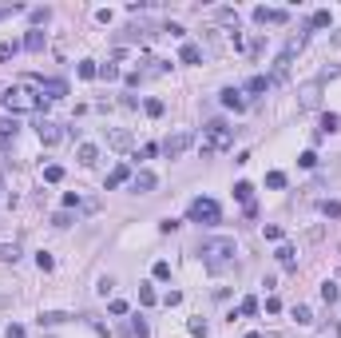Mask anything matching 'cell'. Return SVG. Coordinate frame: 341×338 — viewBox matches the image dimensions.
Here are the masks:
<instances>
[{
  "instance_id": "1",
  "label": "cell",
  "mask_w": 341,
  "mask_h": 338,
  "mask_svg": "<svg viewBox=\"0 0 341 338\" xmlns=\"http://www.w3.org/2000/svg\"><path fill=\"white\" fill-rule=\"evenodd\" d=\"M234 255H238V247L234 239H203L198 243V259H203V267L207 271H226V267H234Z\"/></svg>"
},
{
  "instance_id": "2",
  "label": "cell",
  "mask_w": 341,
  "mask_h": 338,
  "mask_svg": "<svg viewBox=\"0 0 341 338\" xmlns=\"http://www.w3.org/2000/svg\"><path fill=\"white\" fill-rule=\"evenodd\" d=\"M0 108L4 111H24V116H28V111H44L48 108V100L40 92H32V88H24V84H16V88H8V92L0 96Z\"/></svg>"
},
{
  "instance_id": "3",
  "label": "cell",
  "mask_w": 341,
  "mask_h": 338,
  "mask_svg": "<svg viewBox=\"0 0 341 338\" xmlns=\"http://www.w3.org/2000/svg\"><path fill=\"white\" fill-rule=\"evenodd\" d=\"M306 40H310V32H294V36L286 40L282 52H278V60H274V76H270V80H282L286 72H290V64H294V56L306 48Z\"/></svg>"
},
{
  "instance_id": "4",
  "label": "cell",
  "mask_w": 341,
  "mask_h": 338,
  "mask_svg": "<svg viewBox=\"0 0 341 338\" xmlns=\"http://www.w3.org/2000/svg\"><path fill=\"white\" fill-rule=\"evenodd\" d=\"M187 219H191V223H198V227H214V223L223 219V207H218L214 199H203V195H198V199L187 207Z\"/></svg>"
},
{
  "instance_id": "5",
  "label": "cell",
  "mask_w": 341,
  "mask_h": 338,
  "mask_svg": "<svg viewBox=\"0 0 341 338\" xmlns=\"http://www.w3.org/2000/svg\"><path fill=\"white\" fill-rule=\"evenodd\" d=\"M207 136H210V139L203 143V155L223 152V147H230V143H234V132H230L223 120H210V123H207Z\"/></svg>"
},
{
  "instance_id": "6",
  "label": "cell",
  "mask_w": 341,
  "mask_h": 338,
  "mask_svg": "<svg viewBox=\"0 0 341 338\" xmlns=\"http://www.w3.org/2000/svg\"><path fill=\"white\" fill-rule=\"evenodd\" d=\"M187 147H194V132H175V136L163 139V155H167V159L187 155Z\"/></svg>"
},
{
  "instance_id": "7",
  "label": "cell",
  "mask_w": 341,
  "mask_h": 338,
  "mask_svg": "<svg viewBox=\"0 0 341 338\" xmlns=\"http://www.w3.org/2000/svg\"><path fill=\"white\" fill-rule=\"evenodd\" d=\"M36 136H40L44 147H56L59 139H64V127H59L56 120H40V123H36Z\"/></svg>"
},
{
  "instance_id": "8",
  "label": "cell",
  "mask_w": 341,
  "mask_h": 338,
  "mask_svg": "<svg viewBox=\"0 0 341 338\" xmlns=\"http://www.w3.org/2000/svg\"><path fill=\"white\" fill-rule=\"evenodd\" d=\"M107 147H115V152H131L135 136L127 132V127H107Z\"/></svg>"
},
{
  "instance_id": "9",
  "label": "cell",
  "mask_w": 341,
  "mask_h": 338,
  "mask_svg": "<svg viewBox=\"0 0 341 338\" xmlns=\"http://www.w3.org/2000/svg\"><path fill=\"white\" fill-rule=\"evenodd\" d=\"M286 20H290L286 8H266V4L254 8V24H262V28H266V24H286Z\"/></svg>"
},
{
  "instance_id": "10",
  "label": "cell",
  "mask_w": 341,
  "mask_h": 338,
  "mask_svg": "<svg viewBox=\"0 0 341 338\" xmlns=\"http://www.w3.org/2000/svg\"><path fill=\"white\" fill-rule=\"evenodd\" d=\"M155 187H159V175L155 171H135L131 175V191H139V195H151Z\"/></svg>"
},
{
  "instance_id": "11",
  "label": "cell",
  "mask_w": 341,
  "mask_h": 338,
  "mask_svg": "<svg viewBox=\"0 0 341 338\" xmlns=\"http://www.w3.org/2000/svg\"><path fill=\"white\" fill-rule=\"evenodd\" d=\"M40 96H44V100H64V96H68V84H64V80H40Z\"/></svg>"
},
{
  "instance_id": "12",
  "label": "cell",
  "mask_w": 341,
  "mask_h": 338,
  "mask_svg": "<svg viewBox=\"0 0 341 338\" xmlns=\"http://www.w3.org/2000/svg\"><path fill=\"white\" fill-rule=\"evenodd\" d=\"M218 100H223V108H230V111H242V108H246V96L238 92V88H223Z\"/></svg>"
},
{
  "instance_id": "13",
  "label": "cell",
  "mask_w": 341,
  "mask_h": 338,
  "mask_svg": "<svg viewBox=\"0 0 341 338\" xmlns=\"http://www.w3.org/2000/svg\"><path fill=\"white\" fill-rule=\"evenodd\" d=\"M127 179H131V167H127V163H119V167H111V175L104 179V191H115V187L127 183Z\"/></svg>"
},
{
  "instance_id": "14",
  "label": "cell",
  "mask_w": 341,
  "mask_h": 338,
  "mask_svg": "<svg viewBox=\"0 0 341 338\" xmlns=\"http://www.w3.org/2000/svg\"><path fill=\"white\" fill-rule=\"evenodd\" d=\"M234 199L242 203V207H254V183L238 179V183H234Z\"/></svg>"
},
{
  "instance_id": "15",
  "label": "cell",
  "mask_w": 341,
  "mask_h": 338,
  "mask_svg": "<svg viewBox=\"0 0 341 338\" xmlns=\"http://www.w3.org/2000/svg\"><path fill=\"white\" fill-rule=\"evenodd\" d=\"M75 159H79L84 167H91V163L99 159V147H95V143H79V147H75Z\"/></svg>"
},
{
  "instance_id": "16",
  "label": "cell",
  "mask_w": 341,
  "mask_h": 338,
  "mask_svg": "<svg viewBox=\"0 0 341 338\" xmlns=\"http://www.w3.org/2000/svg\"><path fill=\"white\" fill-rule=\"evenodd\" d=\"M16 132H20L16 120H0V147H8V143L16 139Z\"/></svg>"
},
{
  "instance_id": "17",
  "label": "cell",
  "mask_w": 341,
  "mask_h": 338,
  "mask_svg": "<svg viewBox=\"0 0 341 338\" xmlns=\"http://www.w3.org/2000/svg\"><path fill=\"white\" fill-rule=\"evenodd\" d=\"M294 255H297V251H294L290 243H282V247H278V262H282L286 271H297V259H294Z\"/></svg>"
},
{
  "instance_id": "18",
  "label": "cell",
  "mask_w": 341,
  "mask_h": 338,
  "mask_svg": "<svg viewBox=\"0 0 341 338\" xmlns=\"http://www.w3.org/2000/svg\"><path fill=\"white\" fill-rule=\"evenodd\" d=\"M178 60H183V64H198V60H203V48H198V44H183V48H178Z\"/></svg>"
},
{
  "instance_id": "19",
  "label": "cell",
  "mask_w": 341,
  "mask_h": 338,
  "mask_svg": "<svg viewBox=\"0 0 341 338\" xmlns=\"http://www.w3.org/2000/svg\"><path fill=\"white\" fill-rule=\"evenodd\" d=\"M270 84H274L270 76H250V84H246V92H250V96H262V92H270Z\"/></svg>"
},
{
  "instance_id": "20",
  "label": "cell",
  "mask_w": 341,
  "mask_h": 338,
  "mask_svg": "<svg viewBox=\"0 0 341 338\" xmlns=\"http://www.w3.org/2000/svg\"><path fill=\"white\" fill-rule=\"evenodd\" d=\"M127 330H131V338H147V334H151V326L143 323L139 314H131V318H127Z\"/></svg>"
},
{
  "instance_id": "21",
  "label": "cell",
  "mask_w": 341,
  "mask_h": 338,
  "mask_svg": "<svg viewBox=\"0 0 341 338\" xmlns=\"http://www.w3.org/2000/svg\"><path fill=\"white\" fill-rule=\"evenodd\" d=\"M72 314H64V310H44L40 314V326H59V323H68Z\"/></svg>"
},
{
  "instance_id": "22",
  "label": "cell",
  "mask_w": 341,
  "mask_h": 338,
  "mask_svg": "<svg viewBox=\"0 0 341 338\" xmlns=\"http://www.w3.org/2000/svg\"><path fill=\"white\" fill-rule=\"evenodd\" d=\"M167 72H171V64H167V60H147V68H143V80H147V76H167Z\"/></svg>"
},
{
  "instance_id": "23",
  "label": "cell",
  "mask_w": 341,
  "mask_h": 338,
  "mask_svg": "<svg viewBox=\"0 0 341 338\" xmlns=\"http://www.w3.org/2000/svg\"><path fill=\"white\" fill-rule=\"evenodd\" d=\"M317 88L322 84H306L302 88V108H317Z\"/></svg>"
},
{
  "instance_id": "24",
  "label": "cell",
  "mask_w": 341,
  "mask_h": 338,
  "mask_svg": "<svg viewBox=\"0 0 341 338\" xmlns=\"http://www.w3.org/2000/svg\"><path fill=\"white\" fill-rule=\"evenodd\" d=\"M24 48L28 52H44V32H28L24 36Z\"/></svg>"
},
{
  "instance_id": "25",
  "label": "cell",
  "mask_w": 341,
  "mask_h": 338,
  "mask_svg": "<svg viewBox=\"0 0 341 338\" xmlns=\"http://www.w3.org/2000/svg\"><path fill=\"white\" fill-rule=\"evenodd\" d=\"M75 72H79L84 80H95V76H99V64H95V60H79V68H75Z\"/></svg>"
},
{
  "instance_id": "26",
  "label": "cell",
  "mask_w": 341,
  "mask_h": 338,
  "mask_svg": "<svg viewBox=\"0 0 341 338\" xmlns=\"http://www.w3.org/2000/svg\"><path fill=\"white\" fill-rule=\"evenodd\" d=\"M238 314H246V318H250V314H258V298H254V294H246V298L238 303Z\"/></svg>"
},
{
  "instance_id": "27",
  "label": "cell",
  "mask_w": 341,
  "mask_h": 338,
  "mask_svg": "<svg viewBox=\"0 0 341 338\" xmlns=\"http://www.w3.org/2000/svg\"><path fill=\"white\" fill-rule=\"evenodd\" d=\"M59 179H64V167H59V163H48L44 167V183H59Z\"/></svg>"
},
{
  "instance_id": "28",
  "label": "cell",
  "mask_w": 341,
  "mask_h": 338,
  "mask_svg": "<svg viewBox=\"0 0 341 338\" xmlns=\"http://www.w3.org/2000/svg\"><path fill=\"white\" fill-rule=\"evenodd\" d=\"M322 215H329V219H341V203H337V199H322Z\"/></svg>"
},
{
  "instance_id": "29",
  "label": "cell",
  "mask_w": 341,
  "mask_h": 338,
  "mask_svg": "<svg viewBox=\"0 0 341 338\" xmlns=\"http://www.w3.org/2000/svg\"><path fill=\"white\" fill-rule=\"evenodd\" d=\"M139 303H143V307H155V303H159V294H155L147 283H143V287H139Z\"/></svg>"
},
{
  "instance_id": "30",
  "label": "cell",
  "mask_w": 341,
  "mask_h": 338,
  "mask_svg": "<svg viewBox=\"0 0 341 338\" xmlns=\"http://www.w3.org/2000/svg\"><path fill=\"white\" fill-rule=\"evenodd\" d=\"M266 187H270V191H282V187H286V175H282V171H270V175H266Z\"/></svg>"
},
{
  "instance_id": "31",
  "label": "cell",
  "mask_w": 341,
  "mask_h": 338,
  "mask_svg": "<svg viewBox=\"0 0 341 338\" xmlns=\"http://www.w3.org/2000/svg\"><path fill=\"white\" fill-rule=\"evenodd\" d=\"M143 111L159 120V116H163V111H167V104H163V100H147V104H143Z\"/></svg>"
},
{
  "instance_id": "32",
  "label": "cell",
  "mask_w": 341,
  "mask_h": 338,
  "mask_svg": "<svg viewBox=\"0 0 341 338\" xmlns=\"http://www.w3.org/2000/svg\"><path fill=\"white\" fill-rule=\"evenodd\" d=\"M322 298H326V303H337V298H341L337 283H322Z\"/></svg>"
},
{
  "instance_id": "33",
  "label": "cell",
  "mask_w": 341,
  "mask_h": 338,
  "mask_svg": "<svg viewBox=\"0 0 341 338\" xmlns=\"http://www.w3.org/2000/svg\"><path fill=\"white\" fill-rule=\"evenodd\" d=\"M0 259H4V262H16V259H20V247H8V243H4V247H0Z\"/></svg>"
},
{
  "instance_id": "34",
  "label": "cell",
  "mask_w": 341,
  "mask_h": 338,
  "mask_svg": "<svg viewBox=\"0 0 341 338\" xmlns=\"http://www.w3.org/2000/svg\"><path fill=\"white\" fill-rule=\"evenodd\" d=\"M32 24H48V20H52V8H32Z\"/></svg>"
},
{
  "instance_id": "35",
  "label": "cell",
  "mask_w": 341,
  "mask_h": 338,
  "mask_svg": "<svg viewBox=\"0 0 341 338\" xmlns=\"http://www.w3.org/2000/svg\"><path fill=\"white\" fill-rule=\"evenodd\" d=\"M294 318H297V323H302V326H310V323H313L310 307H302V303H297V307H294Z\"/></svg>"
},
{
  "instance_id": "36",
  "label": "cell",
  "mask_w": 341,
  "mask_h": 338,
  "mask_svg": "<svg viewBox=\"0 0 341 338\" xmlns=\"http://www.w3.org/2000/svg\"><path fill=\"white\" fill-rule=\"evenodd\" d=\"M297 163H302L306 171H310V167H317V152H302V155H297Z\"/></svg>"
},
{
  "instance_id": "37",
  "label": "cell",
  "mask_w": 341,
  "mask_h": 338,
  "mask_svg": "<svg viewBox=\"0 0 341 338\" xmlns=\"http://www.w3.org/2000/svg\"><path fill=\"white\" fill-rule=\"evenodd\" d=\"M151 275H155V278H171V262H163V259H159L155 267H151Z\"/></svg>"
},
{
  "instance_id": "38",
  "label": "cell",
  "mask_w": 341,
  "mask_h": 338,
  "mask_svg": "<svg viewBox=\"0 0 341 338\" xmlns=\"http://www.w3.org/2000/svg\"><path fill=\"white\" fill-rule=\"evenodd\" d=\"M36 267H40V271H52V267H56V259H52L48 251H40V255H36Z\"/></svg>"
},
{
  "instance_id": "39",
  "label": "cell",
  "mask_w": 341,
  "mask_h": 338,
  "mask_svg": "<svg viewBox=\"0 0 341 338\" xmlns=\"http://www.w3.org/2000/svg\"><path fill=\"white\" fill-rule=\"evenodd\" d=\"M337 116H333V111H329V116H326V120H322V136H326V132H337Z\"/></svg>"
},
{
  "instance_id": "40",
  "label": "cell",
  "mask_w": 341,
  "mask_h": 338,
  "mask_svg": "<svg viewBox=\"0 0 341 338\" xmlns=\"http://www.w3.org/2000/svg\"><path fill=\"white\" fill-rule=\"evenodd\" d=\"M310 28H329V12H313Z\"/></svg>"
},
{
  "instance_id": "41",
  "label": "cell",
  "mask_w": 341,
  "mask_h": 338,
  "mask_svg": "<svg viewBox=\"0 0 341 338\" xmlns=\"http://www.w3.org/2000/svg\"><path fill=\"white\" fill-rule=\"evenodd\" d=\"M107 310H111L115 318H123V314H127V303H123V298H111V307H107Z\"/></svg>"
},
{
  "instance_id": "42",
  "label": "cell",
  "mask_w": 341,
  "mask_h": 338,
  "mask_svg": "<svg viewBox=\"0 0 341 338\" xmlns=\"http://www.w3.org/2000/svg\"><path fill=\"white\" fill-rule=\"evenodd\" d=\"M191 334L194 338H207V323H203V318H191Z\"/></svg>"
},
{
  "instance_id": "43",
  "label": "cell",
  "mask_w": 341,
  "mask_h": 338,
  "mask_svg": "<svg viewBox=\"0 0 341 338\" xmlns=\"http://www.w3.org/2000/svg\"><path fill=\"white\" fill-rule=\"evenodd\" d=\"M99 80H119V68L115 64H104V68H99Z\"/></svg>"
},
{
  "instance_id": "44",
  "label": "cell",
  "mask_w": 341,
  "mask_h": 338,
  "mask_svg": "<svg viewBox=\"0 0 341 338\" xmlns=\"http://www.w3.org/2000/svg\"><path fill=\"white\" fill-rule=\"evenodd\" d=\"M52 227H72V215H68V211H59V215H52Z\"/></svg>"
},
{
  "instance_id": "45",
  "label": "cell",
  "mask_w": 341,
  "mask_h": 338,
  "mask_svg": "<svg viewBox=\"0 0 341 338\" xmlns=\"http://www.w3.org/2000/svg\"><path fill=\"white\" fill-rule=\"evenodd\" d=\"M163 303H167V307H178V303H183V294H178V291H167Z\"/></svg>"
},
{
  "instance_id": "46",
  "label": "cell",
  "mask_w": 341,
  "mask_h": 338,
  "mask_svg": "<svg viewBox=\"0 0 341 338\" xmlns=\"http://www.w3.org/2000/svg\"><path fill=\"white\" fill-rule=\"evenodd\" d=\"M111 287H115V278H111V275L99 278V294H111Z\"/></svg>"
},
{
  "instance_id": "47",
  "label": "cell",
  "mask_w": 341,
  "mask_h": 338,
  "mask_svg": "<svg viewBox=\"0 0 341 338\" xmlns=\"http://www.w3.org/2000/svg\"><path fill=\"white\" fill-rule=\"evenodd\" d=\"M4 338H24V326H16V323H8V330H4Z\"/></svg>"
},
{
  "instance_id": "48",
  "label": "cell",
  "mask_w": 341,
  "mask_h": 338,
  "mask_svg": "<svg viewBox=\"0 0 341 338\" xmlns=\"http://www.w3.org/2000/svg\"><path fill=\"white\" fill-rule=\"evenodd\" d=\"M12 12H20V4H0V20H8Z\"/></svg>"
},
{
  "instance_id": "49",
  "label": "cell",
  "mask_w": 341,
  "mask_h": 338,
  "mask_svg": "<svg viewBox=\"0 0 341 338\" xmlns=\"http://www.w3.org/2000/svg\"><path fill=\"white\" fill-rule=\"evenodd\" d=\"M266 239L270 243H282V227H266Z\"/></svg>"
},
{
  "instance_id": "50",
  "label": "cell",
  "mask_w": 341,
  "mask_h": 338,
  "mask_svg": "<svg viewBox=\"0 0 341 338\" xmlns=\"http://www.w3.org/2000/svg\"><path fill=\"white\" fill-rule=\"evenodd\" d=\"M16 48H20V44H0V60H8V56H16Z\"/></svg>"
}]
</instances>
